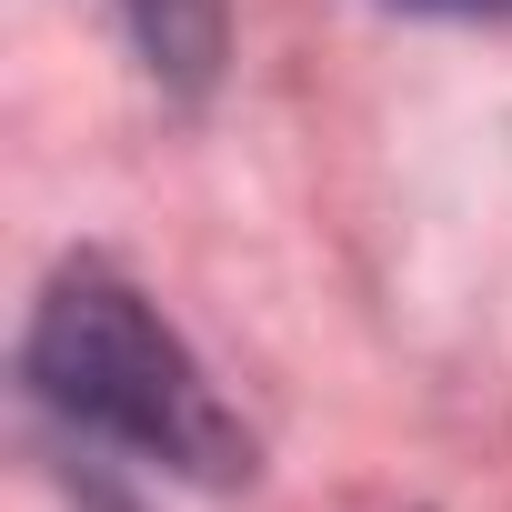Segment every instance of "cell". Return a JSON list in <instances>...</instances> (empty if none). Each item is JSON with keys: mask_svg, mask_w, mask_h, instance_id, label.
<instances>
[{"mask_svg": "<svg viewBox=\"0 0 512 512\" xmlns=\"http://www.w3.org/2000/svg\"><path fill=\"white\" fill-rule=\"evenodd\" d=\"M21 372H31L41 412H61L71 432H91L171 482H241L251 472V422L221 402L201 352L161 322V302L111 262L51 272V292L21 332Z\"/></svg>", "mask_w": 512, "mask_h": 512, "instance_id": "1", "label": "cell"}, {"mask_svg": "<svg viewBox=\"0 0 512 512\" xmlns=\"http://www.w3.org/2000/svg\"><path fill=\"white\" fill-rule=\"evenodd\" d=\"M141 71L181 101H201L221 81V51H231V0H111Z\"/></svg>", "mask_w": 512, "mask_h": 512, "instance_id": "2", "label": "cell"}, {"mask_svg": "<svg viewBox=\"0 0 512 512\" xmlns=\"http://www.w3.org/2000/svg\"><path fill=\"white\" fill-rule=\"evenodd\" d=\"M392 11H432V21H512V0H392Z\"/></svg>", "mask_w": 512, "mask_h": 512, "instance_id": "3", "label": "cell"}]
</instances>
